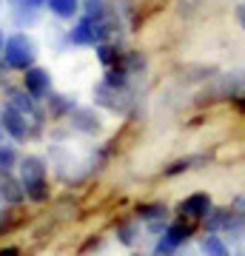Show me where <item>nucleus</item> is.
I'll return each mask as SVG.
<instances>
[{
	"label": "nucleus",
	"instance_id": "obj_1",
	"mask_svg": "<svg viewBox=\"0 0 245 256\" xmlns=\"http://www.w3.org/2000/svg\"><path fill=\"white\" fill-rule=\"evenodd\" d=\"M20 182L26 188V200L32 202L49 200V176H46V162L40 156H23L20 160Z\"/></svg>",
	"mask_w": 245,
	"mask_h": 256
},
{
	"label": "nucleus",
	"instance_id": "obj_2",
	"mask_svg": "<svg viewBox=\"0 0 245 256\" xmlns=\"http://www.w3.org/2000/svg\"><path fill=\"white\" fill-rule=\"evenodd\" d=\"M111 34V20L109 18H89V14H83L77 23L72 26V32H69V43H74V46H100V43H106V37Z\"/></svg>",
	"mask_w": 245,
	"mask_h": 256
},
{
	"label": "nucleus",
	"instance_id": "obj_3",
	"mask_svg": "<svg viewBox=\"0 0 245 256\" xmlns=\"http://www.w3.org/2000/svg\"><path fill=\"white\" fill-rule=\"evenodd\" d=\"M35 57H37V48H35V40H32L29 34L18 32V34L6 37L3 60H6L9 68H15V72H26V68L35 66Z\"/></svg>",
	"mask_w": 245,
	"mask_h": 256
},
{
	"label": "nucleus",
	"instance_id": "obj_4",
	"mask_svg": "<svg viewBox=\"0 0 245 256\" xmlns=\"http://www.w3.org/2000/svg\"><path fill=\"white\" fill-rule=\"evenodd\" d=\"M0 126H3V131L9 134L15 142H26L29 140V114H23V111H18L15 106H3V111H0Z\"/></svg>",
	"mask_w": 245,
	"mask_h": 256
},
{
	"label": "nucleus",
	"instance_id": "obj_5",
	"mask_svg": "<svg viewBox=\"0 0 245 256\" xmlns=\"http://www.w3.org/2000/svg\"><path fill=\"white\" fill-rule=\"evenodd\" d=\"M23 88H26L35 100L49 97V92H52V74L46 72V68H40V66H32V68L23 72Z\"/></svg>",
	"mask_w": 245,
	"mask_h": 256
},
{
	"label": "nucleus",
	"instance_id": "obj_6",
	"mask_svg": "<svg viewBox=\"0 0 245 256\" xmlns=\"http://www.w3.org/2000/svg\"><path fill=\"white\" fill-rule=\"evenodd\" d=\"M188 236H191V228H188V225H182V222H174V225H168V228L163 230L160 245H157V256H168L171 250H177V248H180Z\"/></svg>",
	"mask_w": 245,
	"mask_h": 256
},
{
	"label": "nucleus",
	"instance_id": "obj_7",
	"mask_svg": "<svg viewBox=\"0 0 245 256\" xmlns=\"http://www.w3.org/2000/svg\"><path fill=\"white\" fill-rule=\"evenodd\" d=\"M40 6H35L32 0H9V12H12V20L18 23L20 28L26 26H35L37 18H40Z\"/></svg>",
	"mask_w": 245,
	"mask_h": 256
},
{
	"label": "nucleus",
	"instance_id": "obj_8",
	"mask_svg": "<svg viewBox=\"0 0 245 256\" xmlns=\"http://www.w3.org/2000/svg\"><path fill=\"white\" fill-rule=\"evenodd\" d=\"M180 210L185 216H191V220H205L211 210V196L208 194H191V196H185L180 202Z\"/></svg>",
	"mask_w": 245,
	"mask_h": 256
},
{
	"label": "nucleus",
	"instance_id": "obj_9",
	"mask_svg": "<svg viewBox=\"0 0 245 256\" xmlns=\"http://www.w3.org/2000/svg\"><path fill=\"white\" fill-rule=\"evenodd\" d=\"M72 126L83 134H97L100 131V114L94 108H74L72 111Z\"/></svg>",
	"mask_w": 245,
	"mask_h": 256
},
{
	"label": "nucleus",
	"instance_id": "obj_10",
	"mask_svg": "<svg viewBox=\"0 0 245 256\" xmlns=\"http://www.w3.org/2000/svg\"><path fill=\"white\" fill-rule=\"evenodd\" d=\"M137 214H140V220L148 222L151 230H165L168 228V225H165V205H160V202H154V205H140Z\"/></svg>",
	"mask_w": 245,
	"mask_h": 256
},
{
	"label": "nucleus",
	"instance_id": "obj_11",
	"mask_svg": "<svg viewBox=\"0 0 245 256\" xmlns=\"http://www.w3.org/2000/svg\"><path fill=\"white\" fill-rule=\"evenodd\" d=\"M0 196L18 205V202L26 200V188H23V182H20V180H12V176L6 174V176H3V185H0Z\"/></svg>",
	"mask_w": 245,
	"mask_h": 256
},
{
	"label": "nucleus",
	"instance_id": "obj_12",
	"mask_svg": "<svg viewBox=\"0 0 245 256\" xmlns=\"http://www.w3.org/2000/svg\"><path fill=\"white\" fill-rule=\"evenodd\" d=\"M46 6H49V12H52L55 18H60V20H72L74 14L80 12V0H49Z\"/></svg>",
	"mask_w": 245,
	"mask_h": 256
},
{
	"label": "nucleus",
	"instance_id": "obj_13",
	"mask_svg": "<svg viewBox=\"0 0 245 256\" xmlns=\"http://www.w3.org/2000/svg\"><path fill=\"white\" fill-rule=\"evenodd\" d=\"M9 106H15L18 111H23V114H29V117L35 114V97H32V94L23 88V86H20V88H12V92H9Z\"/></svg>",
	"mask_w": 245,
	"mask_h": 256
},
{
	"label": "nucleus",
	"instance_id": "obj_14",
	"mask_svg": "<svg viewBox=\"0 0 245 256\" xmlns=\"http://www.w3.org/2000/svg\"><path fill=\"white\" fill-rule=\"evenodd\" d=\"M200 250H202V256H231L228 245L219 236H214V234H208V236L200 242Z\"/></svg>",
	"mask_w": 245,
	"mask_h": 256
},
{
	"label": "nucleus",
	"instance_id": "obj_15",
	"mask_svg": "<svg viewBox=\"0 0 245 256\" xmlns=\"http://www.w3.org/2000/svg\"><path fill=\"white\" fill-rule=\"evenodd\" d=\"M94 48H97V60H100L106 68L120 66V60H123V54L117 52V46H114V43H100V46H94Z\"/></svg>",
	"mask_w": 245,
	"mask_h": 256
},
{
	"label": "nucleus",
	"instance_id": "obj_16",
	"mask_svg": "<svg viewBox=\"0 0 245 256\" xmlns=\"http://www.w3.org/2000/svg\"><path fill=\"white\" fill-rule=\"evenodd\" d=\"M15 162H18V151L12 146H3L0 142V176H6L15 168Z\"/></svg>",
	"mask_w": 245,
	"mask_h": 256
},
{
	"label": "nucleus",
	"instance_id": "obj_17",
	"mask_svg": "<svg viewBox=\"0 0 245 256\" xmlns=\"http://www.w3.org/2000/svg\"><path fill=\"white\" fill-rule=\"evenodd\" d=\"M117 236L123 245H134V228L131 225H123V228H117Z\"/></svg>",
	"mask_w": 245,
	"mask_h": 256
},
{
	"label": "nucleus",
	"instance_id": "obj_18",
	"mask_svg": "<svg viewBox=\"0 0 245 256\" xmlns=\"http://www.w3.org/2000/svg\"><path fill=\"white\" fill-rule=\"evenodd\" d=\"M234 210L245 220V194H236V196H234Z\"/></svg>",
	"mask_w": 245,
	"mask_h": 256
},
{
	"label": "nucleus",
	"instance_id": "obj_19",
	"mask_svg": "<svg viewBox=\"0 0 245 256\" xmlns=\"http://www.w3.org/2000/svg\"><path fill=\"white\" fill-rule=\"evenodd\" d=\"M236 23H239L242 32H245V3H242V6H236Z\"/></svg>",
	"mask_w": 245,
	"mask_h": 256
},
{
	"label": "nucleus",
	"instance_id": "obj_20",
	"mask_svg": "<svg viewBox=\"0 0 245 256\" xmlns=\"http://www.w3.org/2000/svg\"><path fill=\"white\" fill-rule=\"evenodd\" d=\"M0 256H20L18 248H0Z\"/></svg>",
	"mask_w": 245,
	"mask_h": 256
},
{
	"label": "nucleus",
	"instance_id": "obj_21",
	"mask_svg": "<svg viewBox=\"0 0 245 256\" xmlns=\"http://www.w3.org/2000/svg\"><path fill=\"white\" fill-rule=\"evenodd\" d=\"M3 46H6V34H3V28H0V57H3Z\"/></svg>",
	"mask_w": 245,
	"mask_h": 256
},
{
	"label": "nucleus",
	"instance_id": "obj_22",
	"mask_svg": "<svg viewBox=\"0 0 245 256\" xmlns=\"http://www.w3.org/2000/svg\"><path fill=\"white\" fill-rule=\"evenodd\" d=\"M32 3H35V6H46V3H49V0H32Z\"/></svg>",
	"mask_w": 245,
	"mask_h": 256
},
{
	"label": "nucleus",
	"instance_id": "obj_23",
	"mask_svg": "<svg viewBox=\"0 0 245 256\" xmlns=\"http://www.w3.org/2000/svg\"><path fill=\"white\" fill-rule=\"evenodd\" d=\"M0 6H3V0H0Z\"/></svg>",
	"mask_w": 245,
	"mask_h": 256
},
{
	"label": "nucleus",
	"instance_id": "obj_24",
	"mask_svg": "<svg viewBox=\"0 0 245 256\" xmlns=\"http://www.w3.org/2000/svg\"><path fill=\"white\" fill-rule=\"evenodd\" d=\"M0 128H3V126H0Z\"/></svg>",
	"mask_w": 245,
	"mask_h": 256
}]
</instances>
